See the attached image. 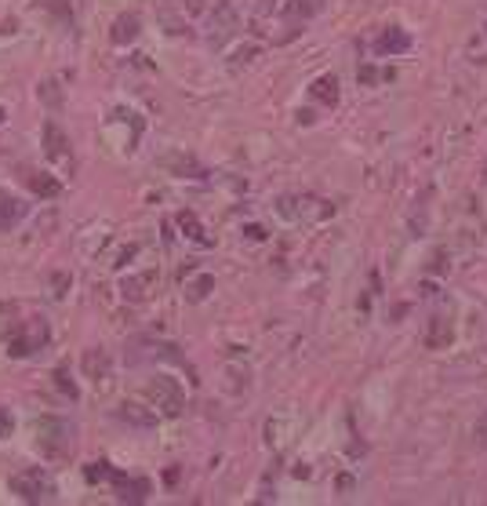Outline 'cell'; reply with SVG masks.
Masks as SVG:
<instances>
[{"label":"cell","mask_w":487,"mask_h":506,"mask_svg":"<svg viewBox=\"0 0 487 506\" xmlns=\"http://www.w3.org/2000/svg\"><path fill=\"white\" fill-rule=\"evenodd\" d=\"M11 492L22 496L26 503H47V499H55V481L47 477V470L29 466L11 477Z\"/></svg>","instance_id":"2"},{"label":"cell","mask_w":487,"mask_h":506,"mask_svg":"<svg viewBox=\"0 0 487 506\" xmlns=\"http://www.w3.org/2000/svg\"><path fill=\"white\" fill-rule=\"evenodd\" d=\"M145 397H150L157 408H164V416H178L182 412V390H178L175 379H153L150 386H145Z\"/></svg>","instance_id":"3"},{"label":"cell","mask_w":487,"mask_h":506,"mask_svg":"<svg viewBox=\"0 0 487 506\" xmlns=\"http://www.w3.org/2000/svg\"><path fill=\"white\" fill-rule=\"evenodd\" d=\"M153 284H157V270L135 274V277H127V280H124V295L131 299V303H142V299H150Z\"/></svg>","instance_id":"5"},{"label":"cell","mask_w":487,"mask_h":506,"mask_svg":"<svg viewBox=\"0 0 487 506\" xmlns=\"http://www.w3.org/2000/svg\"><path fill=\"white\" fill-rule=\"evenodd\" d=\"M356 81L360 84H375V81H393V70H375V66H360V73H356Z\"/></svg>","instance_id":"15"},{"label":"cell","mask_w":487,"mask_h":506,"mask_svg":"<svg viewBox=\"0 0 487 506\" xmlns=\"http://www.w3.org/2000/svg\"><path fill=\"white\" fill-rule=\"evenodd\" d=\"M44 139H47V157H55V161H66V135L58 132V124H47L44 128Z\"/></svg>","instance_id":"11"},{"label":"cell","mask_w":487,"mask_h":506,"mask_svg":"<svg viewBox=\"0 0 487 506\" xmlns=\"http://www.w3.org/2000/svg\"><path fill=\"white\" fill-rule=\"evenodd\" d=\"M473 441L477 445H487V412L477 419V426H473Z\"/></svg>","instance_id":"18"},{"label":"cell","mask_w":487,"mask_h":506,"mask_svg":"<svg viewBox=\"0 0 487 506\" xmlns=\"http://www.w3.org/2000/svg\"><path fill=\"white\" fill-rule=\"evenodd\" d=\"M11 430H15V419H11V412L0 408V437H11Z\"/></svg>","instance_id":"19"},{"label":"cell","mask_w":487,"mask_h":506,"mask_svg":"<svg viewBox=\"0 0 487 506\" xmlns=\"http://www.w3.org/2000/svg\"><path fill=\"white\" fill-rule=\"evenodd\" d=\"M451 335H454L451 321H447V317H440V313H436V317L429 321V328H426V346H429V350H444V346L451 342Z\"/></svg>","instance_id":"7"},{"label":"cell","mask_w":487,"mask_h":506,"mask_svg":"<svg viewBox=\"0 0 487 506\" xmlns=\"http://www.w3.org/2000/svg\"><path fill=\"white\" fill-rule=\"evenodd\" d=\"M178 226H182L186 237H193L197 244H211L207 237H204V230H200V223H197V215H193V212H182V215H178Z\"/></svg>","instance_id":"14"},{"label":"cell","mask_w":487,"mask_h":506,"mask_svg":"<svg viewBox=\"0 0 487 506\" xmlns=\"http://www.w3.org/2000/svg\"><path fill=\"white\" fill-rule=\"evenodd\" d=\"M310 95L317 102H324V106H335L338 102V81H335V77H320V81L310 88Z\"/></svg>","instance_id":"10"},{"label":"cell","mask_w":487,"mask_h":506,"mask_svg":"<svg viewBox=\"0 0 487 506\" xmlns=\"http://www.w3.org/2000/svg\"><path fill=\"white\" fill-rule=\"evenodd\" d=\"M26 219V204L19 197H11L8 189H0V233L11 230V226H19Z\"/></svg>","instance_id":"4"},{"label":"cell","mask_w":487,"mask_h":506,"mask_svg":"<svg viewBox=\"0 0 487 506\" xmlns=\"http://www.w3.org/2000/svg\"><path fill=\"white\" fill-rule=\"evenodd\" d=\"M320 8H324V0H295V4H291V11L302 15V19H310V15H317Z\"/></svg>","instance_id":"16"},{"label":"cell","mask_w":487,"mask_h":506,"mask_svg":"<svg viewBox=\"0 0 487 506\" xmlns=\"http://www.w3.org/2000/svg\"><path fill=\"white\" fill-rule=\"evenodd\" d=\"M0 120H4V109H0Z\"/></svg>","instance_id":"21"},{"label":"cell","mask_w":487,"mask_h":506,"mask_svg":"<svg viewBox=\"0 0 487 506\" xmlns=\"http://www.w3.org/2000/svg\"><path fill=\"white\" fill-rule=\"evenodd\" d=\"M215 288V277L211 274H200V277H193L186 284V295H189V303H200V299H207V292Z\"/></svg>","instance_id":"13"},{"label":"cell","mask_w":487,"mask_h":506,"mask_svg":"<svg viewBox=\"0 0 487 506\" xmlns=\"http://www.w3.org/2000/svg\"><path fill=\"white\" fill-rule=\"evenodd\" d=\"M138 37V19L135 15H124V19H117V26H113V44H127Z\"/></svg>","instance_id":"12"},{"label":"cell","mask_w":487,"mask_h":506,"mask_svg":"<svg viewBox=\"0 0 487 506\" xmlns=\"http://www.w3.org/2000/svg\"><path fill=\"white\" fill-rule=\"evenodd\" d=\"M37 448L44 459H62L73 448V426L66 419H40L37 422Z\"/></svg>","instance_id":"1"},{"label":"cell","mask_w":487,"mask_h":506,"mask_svg":"<svg viewBox=\"0 0 487 506\" xmlns=\"http://www.w3.org/2000/svg\"><path fill=\"white\" fill-rule=\"evenodd\" d=\"M29 186H33L37 193H44V197H55V193H58V182H51V179H37V175H29Z\"/></svg>","instance_id":"17"},{"label":"cell","mask_w":487,"mask_h":506,"mask_svg":"<svg viewBox=\"0 0 487 506\" xmlns=\"http://www.w3.org/2000/svg\"><path fill=\"white\" fill-rule=\"evenodd\" d=\"M40 91H44V99L51 102V106H58V91H55V84H44Z\"/></svg>","instance_id":"20"},{"label":"cell","mask_w":487,"mask_h":506,"mask_svg":"<svg viewBox=\"0 0 487 506\" xmlns=\"http://www.w3.org/2000/svg\"><path fill=\"white\" fill-rule=\"evenodd\" d=\"M117 419L127 422V426H138V430H150V426H157V416L150 412V408H142V404H120Z\"/></svg>","instance_id":"8"},{"label":"cell","mask_w":487,"mask_h":506,"mask_svg":"<svg viewBox=\"0 0 487 506\" xmlns=\"http://www.w3.org/2000/svg\"><path fill=\"white\" fill-rule=\"evenodd\" d=\"M411 47V37L404 29H385V33L375 40V52L378 55H404Z\"/></svg>","instance_id":"6"},{"label":"cell","mask_w":487,"mask_h":506,"mask_svg":"<svg viewBox=\"0 0 487 506\" xmlns=\"http://www.w3.org/2000/svg\"><path fill=\"white\" fill-rule=\"evenodd\" d=\"M84 372L99 383V379H109V357L102 350H88L84 354Z\"/></svg>","instance_id":"9"}]
</instances>
